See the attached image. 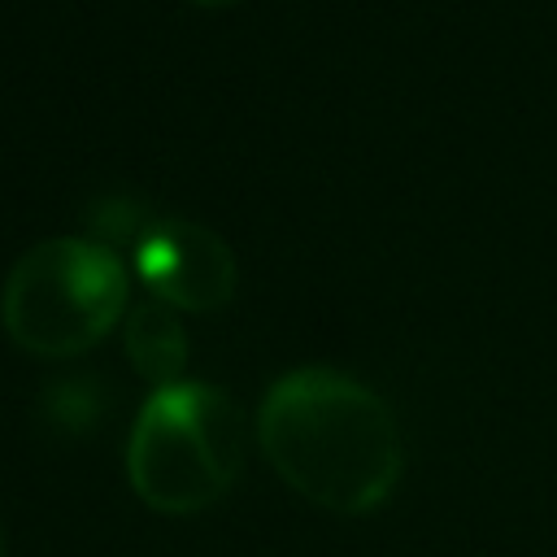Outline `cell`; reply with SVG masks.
I'll return each instance as SVG.
<instances>
[{"mask_svg": "<svg viewBox=\"0 0 557 557\" xmlns=\"http://www.w3.org/2000/svg\"><path fill=\"white\" fill-rule=\"evenodd\" d=\"M257 444L296 496L331 513H374L405 470L392 405L335 366L278 374L257 409Z\"/></svg>", "mask_w": 557, "mask_h": 557, "instance_id": "1", "label": "cell"}, {"mask_svg": "<svg viewBox=\"0 0 557 557\" xmlns=\"http://www.w3.org/2000/svg\"><path fill=\"white\" fill-rule=\"evenodd\" d=\"M244 440V413L231 392L200 379L152 387L126 435L131 492L157 513H200L239 479Z\"/></svg>", "mask_w": 557, "mask_h": 557, "instance_id": "2", "label": "cell"}, {"mask_svg": "<svg viewBox=\"0 0 557 557\" xmlns=\"http://www.w3.org/2000/svg\"><path fill=\"white\" fill-rule=\"evenodd\" d=\"M131 309L122 257L91 235H57L26 248L0 287L4 335L44 361L96 348Z\"/></svg>", "mask_w": 557, "mask_h": 557, "instance_id": "3", "label": "cell"}, {"mask_svg": "<svg viewBox=\"0 0 557 557\" xmlns=\"http://www.w3.org/2000/svg\"><path fill=\"white\" fill-rule=\"evenodd\" d=\"M135 274L178 313H213L235 296V252L200 222L157 218L135 239Z\"/></svg>", "mask_w": 557, "mask_h": 557, "instance_id": "4", "label": "cell"}, {"mask_svg": "<svg viewBox=\"0 0 557 557\" xmlns=\"http://www.w3.org/2000/svg\"><path fill=\"white\" fill-rule=\"evenodd\" d=\"M122 348H126V361L135 366V374L148 379L152 387L183 383L191 344H187V331H183V318L174 305H165L157 296L135 300L122 318Z\"/></svg>", "mask_w": 557, "mask_h": 557, "instance_id": "5", "label": "cell"}, {"mask_svg": "<svg viewBox=\"0 0 557 557\" xmlns=\"http://www.w3.org/2000/svg\"><path fill=\"white\" fill-rule=\"evenodd\" d=\"M183 4H196V9H235L244 0H183Z\"/></svg>", "mask_w": 557, "mask_h": 557, "instance_id": "6", "label": "cell"}, {"mask_svg": "<svg viewBox=\"0 0 557 557\" xmlns=\"http://www.w3.org/2000/svg\"><path fill=\"white\" fill-rule=\"evenodd\" d=\"M0 557H9V535H4V527H0Z\"/></svg>", "mask_w": 557, "mask_h": 557, "instance_id": "7", "label": "cell"}]
</instances>
